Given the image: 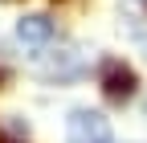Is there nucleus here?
<instances>
[{
    "instance_id": "obj_1",
    "label": "nucleus",
    "mask_w": 147,
    "mask_h": 143,
    "mask_svg": "<svg viewBox=\"0 0 147 143\" xmlns=\"http://www.w3.org/2000/svg\"><path fill=\"white\" fill-rule=\"evenodd\" d=\"M65 139L69 143H115V131H110L106 115L98 111H74L65 123Z\"/></svg>"
},
{
    "instance_id": "obj_2",
    "label": "nucleus",
    "mask_w": 147,
    "mask_h": 143,
    "mask_svg": "<svg viewBox=\"0 0 147 143\" xmlns=\"http://www.w3.org/2000/svg\"><path fill=\"white\" fill-rule=\"evenodd\" d=\"M135 86H139V78H135V69H131V65L110 61V65L102 69V94H106L110 102H127V98L135 94Z\"/></svg>"
},
{
    "instance_id": "obj_3",
    "label": "nucleus",
    "mask_w": 147,
    "mask_h": 143,
    "mask_svg": "<svg viewBox=\"0 0 147 143\" xmlns=\"http://www.w3.org/2000/svg\"><path fill=\"white\" fill-rule=\"evenodd\" d=\"M16 37L21 41H29V45H45L49 37H53V21L49 16H25V21H16Z\"/></svg>"
}]
</instances>
